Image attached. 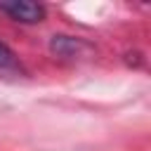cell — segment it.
<instances>
[{"label":"cell","mask_w":151,"mask_h":151,"mask_svg":"<svg viewBox=\"0 0 151 151\" xmlns=\"http://www.w3.org/2000/svg\"><path fill=\"white\" fill-rule=\"evenodd\" d=\"M0 12L21 24H38L45 19V7L31 0H0Z\"/></svg>","instance_id":"6da1fadb"},{"label":"cell","mask_w":151,"mask_h":151,"mask_svg":"<svg viewBox=\"0 0 151 151\" xmlns=\"http://www.w3.org/2000/svg\"><path fill=\"white\" fill-rule=\"evenodd\" d=\"M50 47L59 57H78L80 52H90V47L80 38H68V35H54L52 42H50Z\"/></svg>","instance_id":"7a4b0ae2"},{"label":"cell","mask_w":151,"mask_h":151,"mask_svg":"<svg viewBox=\"0 0 151 151\" xmlns=\"http://www.w3.org/2000/svg\"><path fill=\"white\" fill-rule=\"evenodd\" d=\"M0 68H17V57L14 52L0 42Z\"/></svg>","instance_id":"3957f363"}]
</instances>
